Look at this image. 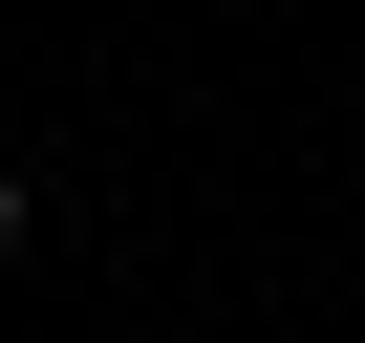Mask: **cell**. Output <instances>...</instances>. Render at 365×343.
<instances>
[{
    "instance_id": "obj_1",
    "label": "cell",
    "mask_w": 365,
    "mask_h": 343,
    "mask_svg": "<svg viewBox=\"0 0 365 343\" xmlns=\"http://www.w3.org/2000/svg\"><path fill=\"white\" fill-rule=\"evenodd\" d=\"M0 258H22V150H0Z\"/></svg>"
}]
</instances>
